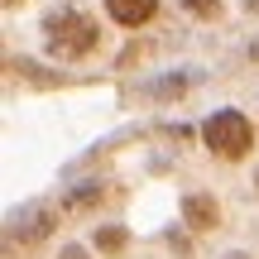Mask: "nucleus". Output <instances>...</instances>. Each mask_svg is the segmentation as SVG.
I'll return each instance as SVG.
<instances>
[{
	"instance_id": "obj_11",
	"label": "nucleus",
	"mask_w": 259,
	"mask_h": 259,
	"mask_svg": "<svg viewBox=\"0 0 259 259\" xmlns=\"http://www.w3.org/2000/svg\"><path fill=\"white\" fill-rule=\"evenodd\" d=\"M5 5H19V0H5Z\"/></svg>"
},
{
	"instance_id": "obj_5",
	"label": "nucleus",
	"mask_w": 259,
	"mask_h": 259,
	"mask_svg": "<svg viewBox=\"0 0 259 259\" xmlns=\"http://www.w3.org/2000/svg\"><path fill=\"white\" fill-rule=\"evenodd\" d=\"M101 202H106V187H101V183H92V187H72V192L63 197L67 211H92V206H101Z\"/></svg>"
},
{
	"instance_id": "obj_10",
	"label": "nucleus",
	"mask_w": 259,
	"mask_h": 259,
	"mask_svg": "<svg viewBox=\"0 0 259 259\" xmlns=\"http://www.w3.org/2000/svg\"><path fill=\"white\" fill-rule=\"evenodd\" d=\"M250 53H254V63H259V44H254V48H250Z\"/></svg>"
},
{
	"instance_id": "obj_8",
	"label": "nucleus",
	"mask_w": 259,
	"mask_h": 259,
	"mask_svg": "<svg viewBox=\"0 0 259 259\" xmlns=\"http://www.w3.org/2000/svg\"><path fill=\"white\" fill-rule=\"evenodd\" d=\"M183 10L197 15V19H216L221 15V0H183Z\"/></svg>"
},
{
	"instance_id": "obj_2",
	"label": "nucleus",
	"mask_w": 259,
	"mask_h": 259,
	"mask_svg": "<svg viewBox=\"0 0 259 259\" xmlns=\"http://www.w3.org/2000/svg\"><path fill=\"white\" fill-rule=\"evenodd\" d=\"M202 139H206V149H211L216 158L235 163V158H245V154H250L254 130H250V120H245L240 111H216L211 120L202 125Z\"/></svg>"
},
{
	"instance_id": "obj_3",
	"label": "nucleus",
	"mask_w": 259,
	"mask_h": 259,
	"mask_svg": "<svg viewBox=\"0 0 259 259\" xmlns=\"http://www.w3.org/2000/svg\"><path fill=\"white\" fill-rule=\"evenodd\" d=\"M106 15L115 24H125V29H139V24H149L158 15V0H106Z\"/></svg>"
},
{
	"instance_id": "obj_9",
	"label": "nucleus",
	"mask_w": 259,
	"mask_h": 259,
	"mask_svg": "<svg viewBox=\"0 0 259 259\" xmlns=\"http://www.w3.org/2000/svg\"><path fill=\"white\" fill-rule=\"evenodd\" d=\"M58 259H87V250H77V245H67V250L58 254Z\"/></svg>"
},
{
	"instance_id": "obj_1",
	"label": "nucleus",
	"mask_w": 259,
	"mask_h": 259,
	"mask_svg": "<svg viewBox=\"0 0 259 259\" xmlns=\"http://www.w3.org/2000/svg\"><path fill=\"white\" fill-rule=\"evenodd\" d=\"M48 48H53L58 58H87L96 44H101V29H96L92 15H82V10H58V15H48Z\"/></svg>"
},
{
	"instance_id": "obj_6",
	"label": "nucleus",
	"mask_w": 259,
	"mask_h": 259,
	"mask_svg": "<svg viewBox=\"0 0 259 259\" xmlns=\"http://www.w3.org/2000/svg\"><path fill=\"white\" fill-rule=\"evenodd\" d=\"M125 245H130L125 226H101V231H96V250L101 254H125Z\"/></svg>"
},
{
	"instance_id": "obj_7",
	"label": "nucleus",
	"mask_w": 259,
	"mask_h": 259,
	"mask_svg": "<svg viewBox=\"0 0 259 259\" xmlns=\"http://www.w3.org/2000/svg\"><path fill=\"white\" fill-rule=\"evenodd\" d=\"M53 226H58V221H53V211H38V216H29V226H19L15 235H19V240H44Z\"/></svg>"
},
{
	"instance_id": "obj_12",
	"label": "nucleus",
	"mask_w": 259,
	"mask_h": 259,
	"mask_svg": "<svg viewBox=\"0 0 259 259\" xmlns=\"http://www.w3.org/2000/svg\"><path fill=\"white\" fill-rule=\"evenodd\" d=\"M254 187H259V173H254Z\"/></svg>"
},
{
	"instance_id": "obj_4",
	"label": "nucleus",
	"mask_w": 259,
	"mask_h": 259,
	"mask_svg": "<svg viewBox=\"0 0 259 259\" xmlns=\"http://www.w3.org/2000/svg\"><path fill=\"white\" fill-rule=\"evenodd\" d=\"M183 221L192 226V231H216V221H221V206H216V197L197 192L183 202Z\"/></svg>"
}]
</instances>
